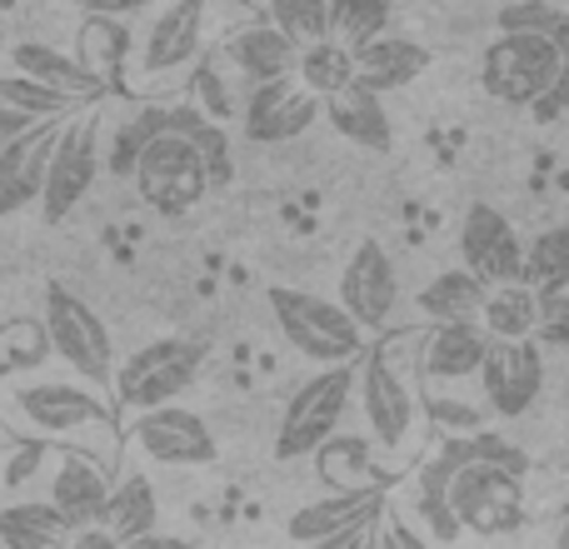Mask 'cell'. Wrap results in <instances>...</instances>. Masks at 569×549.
Masks as SVG:
<instances>
[{
	"label": "cell",
	"instance_id": "1",
	"mask_svg": "<svg viewBox=\"0 0 569 549\" xmlns=\"http://www.w3.org/2000/svg\"><path fill=\"white\" fill-rule=\"evenodd\" d=\"M270 315H276L280 335L315 365H355L360 355H370L365 345V325L345 310L340 300H325V295L295 290V285H270Z\"/></svg>",
	"mask_w": 569,
	"mask_h": 549
},
{
	"label": "cell",
	"instance_id": "2",
	"mask_svg": "<svg viewBox=\"0 0 569 549\" xmlns=\"http://www.w3.org/2000/svg\"><path fill=\"white\" fill-rule=\"evenodd\" d=\"M569 50L550 36H530V30H500L485 46L480 60V86L500 106H540L550 96V86L560 80Z\"/></svg>",
	"mask_w": 569,
	"mask_h": 549
},
{
	"label": "cell",
	"instance_id": "3",
	"mask_svg": "<svg viewBox=\"0 0 569 549\" xmlns=\"http://www.w3.org/2000/svg\"><path fill=\"white\" fill-rule=\"evenodd\" d=\"M350 395H360V370H355V365H330V370L310 375V380L290 395V405H284V415L276 425V460L320 455L325 445L340 435Z\"/></svg>",
	"mask_w": 569,
	"mask_h": 549
},
{
	"label": "cell",
	"instance_id": "4",
	"mask_svg": "<svg viewBox=\"0 0 569 549\" xmlns=\"http://www.w3.org/2000/svg\"><path fill=\"white\" fill-rule=\"evenodd\" d=\"M200 365H206V345L170 335V340L146 345V350H136L126 365H120L116 370V395H120L126 410H140V415L166 410V405H176L180 390L196 385Z\"/></svg>",
	"mask_w": 569,
	"mask_h": 549
},
{
	"label": "cell",
	"instance_id": "5",
	"mask_svg": "<svg viewBox=\"0 0 569 549\" xmlns=\"http://www.w3.org/2000/svg\"><path fill=\"white\" fill-rule=\"evenodd\" d=\"M46 345L76 375H86L96 385H106L116 375V345H110L106 320L60 280L46 285Z\"/></svg>",
	"mask_w": 569,
	"mask_h": 549
},
{
	"label": "cell",
	"instance_id": "6",
	"mask_svg": "<svg viewBox=\"0 0 569 549\" xmlns=\"http://www.w3.org/2000/svg\"><path fill=\"white\" fill-rule=\"evenodd\" d=\"M136 190H140V200H146L156 216H186V210H196L200 200H206V190H210V176H206V166H200L190 136L166 130V136L140 156Z\"/></svg>",
	"mask_w": 569,
	"mask_h": 549
},
{
	"label": "cell",
	"instance_id": "7",
	"mask_svg": "<svg viewBox=\"0 0 569 549\" xmlns=\"http://www.w3.org/2000/svg\"><path fill=\"white\" fill-rule=\"evenodd\" d=\"M455 520L470 535H510L525 520V490L520 475L500 470V465H465L450 485Z\"/></svg>",
	"mask_w": 569,
	"mask_h": 549
},
{
	"label": "cell",
	"instance_id": "8",
	"mask_svg": "<svg viewBox=\"0 0 569 549\" xmlns=\"http://www.w3.org/2000/svg\"><path fill=\"white\" fill-rule=\"evenodd\" d=\"M460 256L465 270H475L490 290L500 285H525V240L510 226V216H500L495 206L475 200L460 220Z\"/></svg>",
	"mask_w": 569,
	"mask_h": 549
},
{
	"label": "cell",
	"instance_id": "9",
	"mask_svg": "<svg viewBox=\"0 0 569 549\" xmlns=\"http://www.w3.org/2000/svg\"><path fill=\"white\" fill-rule=\"evenodd\" d=\"M100 176V126L96 120H66L56 140V156H50V180H46V196H40V216L50 226L70 216L80 200L90 196Z\"/></svg>",
	"mask_w": 569,
	"mask_h": 549
},
{
	"label": "cell",
	"instance_id": "10",
	"mask_svg": "<svg viewBox=\"0 0 569 549\" xmlns=\"http://www.w3.org/2000/svg\"><path fill=\"white\" fill-rule=\"evenodd\" d=\"M545 385V345L540 340H495L480 370V390L500 420H520Z\"/></svg>",
	"mask_w": 569,
	"mask_h": 549
},
{
	"label": "cell",
	"instance_id": "11",
	"mask_svg": "<svg viewBox=\"0 0 569 549\" xmlns=\"http://www.w3.org/2000/svg\"><path fill=\"white\" fill-rule=\"evenodd\" d=\"M136 445L150 465H170V470H200V465H216V455H220L210 425L196 410H180V405L140 415Z\"/></svg>",
	"mask_w": 569,
	"mask_h": 549
},
{
	"label": "cell",
	"instance_id": "12",
	"mask_svg": "<svg viewBox=\"0 0 569 549\" xmlns=\"http://www.w3.org/2000/svg\"><path fill=\"white\" fill-rule=\"evenodd\" d=\"M340 305L365 325V330H385L400 305V274L380 240H360L350 250V266L340 270Z\"/></svg>",
	"mask_w": 569,
	"mask_h": 549
},
{
	"label": "cell",
	"instance_id": "13",
	"mask_svg": "<svg viewBox=\"0 0 569 549\" xmlns=\"http://www.w3.org/2000/svg\"><path fill=\"white\" fill-rule=\"evenodd\" d=\"M320 96L300 86L295 76L270 80V86H250L246 100V136L256 146H284V140H300L305 130L320 120Z\"/></svg>",
	"mask_w": 569,
	"mask_h": 549
},
{
	"label": "cell",
	"instance_id": "14",
	"mask_svg": "<svg viewBox=\"0 0 569 549\" xmlns=\"http://www.w3.org/2000/svg\"><path fill=\"white\" fill-rule=\"evenodd\" d=\"M360 410H365V425H370V440L385 445V450H400L415 425V395L395 375L385 350H370L360 365Z\"/></svg>",
	"mask_w": 569,
	"mask_h": 549
},
{
	"label": "cell",
	"instance_id": "15",
	"mask_svg": "<svg viewBox=\"0 0 569 549\" xmlns=\"http://www.w3.org/2000/svg\"><path fill=\"white\" fill-rule=\"evenodd\" d=\"M60 130H66V120H40L36 130H26V136H20L16 146L0 156V220L20 216V210H30V206H40Z\"/></svg>",
	"mask_w": 569,
	"mask_h": 549
},
{
	"label": "cell",
	"instance_id": "16",
	"mask_svg": "<svg viewBox=\"0 0 569 549\" xmlns=\"http://www.w3.org/2000/svg\"><path fill=\"white\" fill-rule=\"evenodd\" d=\"M200 40H206V0H166L140 30V66L150 76L180 70L200 56Z\"/></svg>",
	"mask_w": 569,
	"mask_h": 549
},
{
	"label": "cell",
	"instance_id": "17",
	"mask_svg": "<svg viewBox=\"0 0 569 549\" xmlns=\"http://www.w3.org/2000/svg\"><path fill=\"white\" fill-rule=\"evenodd\" d=\"M16 410L26 415V425L40 435H70V430H90V425H110L106 405H100L86 385H70V380L20 385Z\"/></svg>",
	"mask_w": 569,
	"mask_h": 549
},
{
	"label": "cell",
	"instance_id": "18",
	"mask_svg": "<svg viewBox=\"0 0 569 549\" xmlns=\"http://www.w3.org/2000/svg\"><path fill=\"white\" fill-rule=\"evenodd\" d=\"M385 515V490L380 485H365V490H335L315 505H300L290 515V540L295 545H315V540H330V535H345L355 525H370Z\"/></svg>",
	"mask_w": 569,
	"mask_h": 549
},
{
	"label": "cell",
	"instance_id": "19",
	"mask_svg": "<svg viewBox=\"0 0 569 549\" xmlns=\"http://www.w3.org/2000/svg\"><path fill=\"white\" fill-rule=\"evenodd\" d=\"M490 345L495 335L485 330L480 320L470 325H430L420 345V370L425 380H480L485 360H490Z\"/></svg>",
	"mask_w": 569,
	"mask_h": 549
},
{
	"label": "cell",
	"instance_id": "20",
	"mask_svg": "<svg viewBox=\"0 0 569 549\" xmlns=\"http://www.w3.org/2000/svg\"><path fill=\"white\" fill-rule=\"evenodd\" d=\"M430 70V50L410 36H380L365 50H355V80L375 96H390V90H405L410 80H420Z\"/></svg>",
	"mask_w": 569,
	"mask_h": 549
},
{
	"label": "cell",
	"instance_id": "21",
	"mask_svg": "<svg viewBox=\"0 0 569 549\" xmlns=\"http://www.w3.org/2000/svg\"><path fill=\"white\" fill-rule=\"evenodd\" d=\"M230 66L240 70V76L250 80V86H270V80H284L300 70V46H295L290 36H284L280 26H246L230 36L226 46Z\"/></svg>",
	"mask_w": 569,
	"mask_h": 549
},
{
	"label": "cell",
	"instance_id": "22",
	"mask_svg": "<svg viewBox=\"0 0 569 549\" xmlns=\"http://www.w3.org/2000/svg\"><path fill=\"white\" fill-rule=\"evenodd\" d=\"M10 66H16L20 76L40 80V86L60 90V96H70V100H90L106 90V76H96L80 56H66V50L40 46V40H26V46L10 50Z\"/></svg>",
	"mask_w": 569,
	"mask_h": 549
},
{
	"label": "cell",
	"instance_id": "23",
	"mask_svg": "<svg viewBox=\"0 0 569 549\" xmlns=\"http://www.w3.org/2000/svg\"><path fill=\"white\" fill-rule=\"evenodd\" d=\"M325 116H330V126L360 150H390L395 146V126H390V110H385V96L365 90L360 80H355L350 90L325 100Z\"/></svg>",
	"mask_w": 569,
	"mask_h": 549
},
{
	"label": "cell",
	"instance_id": "24",
	"mask_svg": "<svg viewBox=\"0 0 569 549\" xmlns=\"http://www.w3.org/2000/svg\"><path fill=\"white\" fill-rule=\"evenodd\" d=\"M425 310L430 325H470V320H485V305H490V285L480 280L475 270L455 266V270H440L430 285L420 290L415 300Z\"/></svg>",
	"mask_w": 569,
	"mask_h": 549
},
{
	"label": "cell",
	"instance_id": "25",
	"mask_svg": "<svg viewBox=\"0 0 569 549\" xmlns=\"http://www.w3.org/2000/svg\"><path fill=\"white\" fill-rule=\"evenodd\" d=\"M50 505L70 520V530H96L106 520L110 485L90 460H66L56 470V480H50Z\"/></svg>",
	"mask_w": 569,
	"mask_h": 549
},
{
	"label": "cell",
	"instance_id": "26",
	"mask_svg": "<svg viewBox=\"0 0 569 549\" xmlns=\"http://www.w3.org/2000/svg\"><path fill=\"white\" fill-rule=\"evenodd\" d=\"M170 130L190 136V146H196L200 166H206V176H210V190L236 180V150H230V130L220 126V120H210L206 110L196 106V100H190V106H170Z\"/></svg>",
	"mask_w": 569,
	"mask_h": 549
},
{
	"label": "cell",
	"instance_id": "27",
	"mask_svg": "<svg viewBox=\"0 0 569 549\" xmlns=\"http://www.w3.org/2000/svg\"><path fill=\"white\" fill-rule=\"evenodd\" d=\"M76 530L56 505H6L0 510V545L6 549H70Z\"/></svg>",
	"mask_w": 569,
	"mask_h": 549
},
{
	"label": "cell",
	"instance_id": "28",
	"mask_svg": "<svg viewBox=\"0 0 569 549\" xmlns=\"http://www.w3.org/2000/svg\"><path fill=\"white\" fill-rule=\"evenodd\" d=\"M156 515H160V505H156L150 480L146 475H126V480L110 490L106 520L100 525H106L120 545H136V540H146V535H156Z\"/></svg>",
	"mask_w": 569,
	"mask_h": 549
},
{
	"label": "cell",
	"instance_id": "29",
	"mask_svg": "<svg viewBox=\"0 0 569 549\" xmlns=\"http://www.w3.org/2000/svg\"><path fill=\"white\" fill-rule=\"evenodd\" d=\"M455 475H460V465L450 460V455H435L430 465H420V475H415V495H420V515H425V525H430V535L440 545H450L455 535L465 530L460 520H455V505H450V485H455Z\"/></svg>",
	"mask_w": 569,
	"mask_h": 549
},
{
	"label": "cell",
	"instance_id": "30",
	"mask_svg": "<svg viewBox=\"0 0 569 549\" xmlns=\"http://www.w3.org/2000/svg\"><path fill=\"white\" fill-rule=\"evenodd\" d=\"M480 325L495 340H535V330H540V295L530 285H500V290H490Z\"/></svg>",
	"mask_w": 569,
	"mask_h": 549
},
{
	"label": "cell",
	"instance_id": "31",
	"mask_svg": "<svg viewBox=\"0 0 569 549\" xmlns=\"http://www.w3.org/2000/svg\"><path fill=\"white\" fill-rule=\"evenodd\" d=\"M295 80H300L310 96H320V100L340 96V90L355 86V50L340 46L335 36L320 40V46L300 50V70H295Z\"/></svg>",
	"mask_w": 569,
	"mask_h": 549
},
{
	"label": "cell",
	"instance_id": "32",
	"mask_svg": "<svg viewBox=\"0 0 569 549\" xmlns=\"http://www.w3.org/2000/svg\"><path fill=\"white\" fill-rule=\"evenodd\" d=\"M166 130H170V106H146L136 120H126V126L110 136V176L136 180L140 156H146V150L156 146Z\"/></svg>",
	"mask_w": 569,
	"mask_h": 549
},
{
	"label": "cell",
	"instance_id": "33",
	"mask_svg": "<svg viewBox=\"0 0 569 549\" xmlns=\"http://www.w3.org/2000/svg\"><path fill=\"white\" fill-rule=\"evenodd\" d=\"M525 285L535 295H565L569 285V226H550L525 246Z\"/></svg>",
	"mask_w": 569,
	"mask_h": 549
},
{
	"label": "cell",
	"instance_id": "34",
	"mask_svg": "<svg viewBox=\"0 0 569 549\" xmlns=\"http://www.w3.org/2000/svg\"><path fill=\"white\" fill-rule=\"evenodd\" d=\"M390 10L395 0H330L335 40L350 50H365L370 40L390 36Z\"/></svg>",
	"mask_w": 569,
	"mask_h": 549
},
{
	"label": "cell",
	"instance_id": "35",
	"mask_svg": "<svg viewBox=\"0 0 569 549\" xmlns=\"http://www.w3.org/2000/svg\"><path fill=\"white\" fill-rule=\"evenodd\" d=\"M266 6H270V26H280L300 50H310V46H320V40L335 36L330 0H266Z\"/></svg>",
	"mask_w": 569,
	"mask_h": 549
},
{
	"label": "cell",
	"instance_id": "36",
	"mask_svg": "<svg viewBox=\"0 0 569 549\" xmlns=\"http://www.w3.org/2000/svg\"><path fill=\"white\" fill-rule=\"evenodd\" d=\"M320 475L340 490H365V475H370V440L365 435H335L320 450Z\"/></svg>",
	"mask_w": 569,
	"mask_h": 549
},
{
	"label": "cell",
	"instance_id": "37",
	"mask_svg": "<svg viewBox=\"0 0 569 549\" xmlns=\"http://www.w3.org/2000/svg\"><path fill=\"white\" fill-rule=\"evenodd\" d=\"M0 106L26 110L30 120H66V110H76V100L16 70V76H0Z\"/></svg>",
	"mask_w": 569,
	"mask_h": 549
},
{
	"label": "cell",
	"instance_id": "38",
	"mask_svg": "<svg viewBox=\"0 0 569 549\" xmlns=\"http://www.w3.org/2000/svg\"><path fill=\"white\" fill-rule=\"evenodd\" d=\"M500 30H530V36H550L569 50V16L560 6H545V0H520V6L500 10Z\"/></svg>",
	"mask_w": 569,
	"mask_h": 549
},
{
	"label": "cell",
	"instance_id": "39",
	"mask_svg": "<svg viewBox=\"0 0 569 549\" xmlns=\"http://www.w3.org/2000/svg\"><path fill=\"white\" fill-rule=\"evenodd\" d=\"M535 340L550 350H569V290L565 295H540V330Z\"/></svg>",
	"mask_w": 569,
	"mask_h": 549
},
{
	"label": "cell",
	"instance_id": "40",
	"mask_svg": "<svg viewBox=\"0 0 569 549\" xmlns=\"http://www.w3.org/2000/svg\"><path fill=\"white\" fill-rule=\"evenodd\" d=\"M425 410H430V420H435V425H445L450 435H480V430H485V415H480V410H470V405L430 400Z\"/></svg>",
	"mask_w": 569,
	"mask_h": 549
},
{
	"label": "cell",
	"instance_id": "41",
	"mask_svg": "<svg viewBox=\"0 0 569 549\" xmlns=\"http://www.w3.org/2000/svg\"><path fill=\"white\" fill-rule=\"evenodd\" d=\"M375 549H430V540H425L410 520H400L395 510H385L380 530H375Z\"/></svg>",
	"mask_w": 569,
	"mask_h": 549
},
{
	"label": "cell",
	"instance_id": "42",
	"mask_svg": "<svg viewBox=\"0 0 569 549\" xmlns=\"http://www.w3.org/2000/svg\"><path fill=\"white\" fill-rule=\"evenodd\" d=\"M66 6L86 10V16L120 20V16H136V10H160V6H166V0H66Z\"/></svg>",
	"mask_w": 569,
	"mask_h": 549
},
{
	"label": "cell",
	"instance_id": "43",
	"mask_svg": "<svg viewBox=\"0 0 569 549\" xmlns=\"http://www.w3.org/2000/svg\"><path fill=\"white\" fill-rule=\"evenodd\" d=\"M565 110H569V60H565L560 80H555V86H550V96H545V100H540V106H535V110H530V116H535V120H560V116H565Z\"/></svg>",
	"mask_w": 569,
	"mask_h": 549
},
{
	"label": "cell",
	"instance_id": "44",
	"mask_svg": "<svg viewBox=\"0 0 569 549\" xmlns=\"http://www.w3.org/2000/svg\"><path fill=\"white\" fill-rule=\"evenodd\" d=\"M375 530H380V520L355 525V530L330 535V540H315V545H305V549H370V545H375Z\"/></svg>",
	"mask_w": 569,
	"mask_h": 549
},
{
	"label": "cell",
	"instance_id": "45",
	"mask_svg": "<svg viewBox=\"0 0 569 549\" xmlns=\"http://www.w3.org/2000/svg\"><path fill=\"white\" fill-rule=\"evenodd\" d=\"M40 120H30L26 110H10V106H0V156H6L10 146H16L20 136H26V130H36Z\"/></svg>",
	"mask_w": 569,
	"mask_h": 549
},
{
	"label": "cell",
	"instance_id": "46",
	"mask_svg": "<svg viewBox=\"0 0 569 549\" xmlns=\"http://www.w3.org/2000/svg\"><path fill=\"white\" fill-rule=\"evenodd\" d=\"M70 549H126L116 540V535L106 530V525H96V530H76V540H70Z\"/></svg>",
	"mask_w": 569,
	"mask_h": 549
},
{
	"label": "cell",
	"instance_id": "47",
	"mask_svg": "<svg viewBox=\"0 0 569 549\" xmlns=\"http://www.w3.org/2000/svg\"><path fill=\"white\" fill-rule=\"evenodd\" d=\"M126 549H200V545H190V540H180V535H146V540H136V545H126Z\"/></svg>",
	"mask_w": 569,
	"mask_h": 549
},
{
	"label": "cell",
	"instance_id": "48",
	"mask_svg": "<svg viewBox=\"0 0 569 549\" xmlns=\"http://www.w3.org/2000/svg\"><path fill=\"white\" fill-rule=\"evenodd\" d=\"M555 549H569V510L560 515V535H555Z\"/></svg>",
	"mask_w": 569,
	"mask_h": 549
},
{
	"label": "cell",
	"instance_id": "49",
	"mask_svg": "<svg viewBox=\"0 0 569 549\" xmlns=\"http://www.w3.org/2000/svg\"><path fill=\"white\" fill-rule=\"evenodd\" d=\"M370 549H375V545H370Z\"/></svg>",
	"mask_w": 569,
	"mask_h": 549
}]
</instances>
